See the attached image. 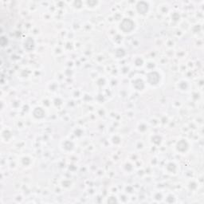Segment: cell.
Listing matches in <instances>:
<instances>
[{
	"label": "cell",
	"instance_id": "cell-1",
	"mask_svg": "<svg viewBox=\"0 0 204 204\" xmlns=\"http://www.w3.org/2000/svg\"><path fill=\"white\" fill-rule=\"evenodd\" d=\"M134 27V23L129 18H125L123 20L121 25V28L122 30L125 32H130Z\"/></svg>",
	"mask_w": 204,
	"mask_h": 204
},
{
	"label": "cell",
	"instance_id": "cell-2",
	"mask_svg": "<svg viewBox=\"0 0 204 204\" xmlns=\"http://www.w3.org/2000/svg\"><path fill=\"white\" fill-rule=\"evenodd\" d=\"M159 75L158 73L154 72V73H151L148 75V81L151 84H156L158 83L159 81Z\"/></svg>",
	"mask_w": 204,
	"mask_h": 204
},
{
	"label": "cell",
	"instance_id": "cell-3",
	"mask_svg": "<svg viewBox=\"0 0 204 204\" xmlns=\"http://www.w3.org/2000/svg\"><path fill=\"white\" fill-rule=\"evenodd\" d=\"M137 9H138V11L140 14H145L147 11H148V5L144 3H140L138 4Z\"/></svg>",
	"mask_w": 204,
	"mask_h": 204
}]
</instances>
